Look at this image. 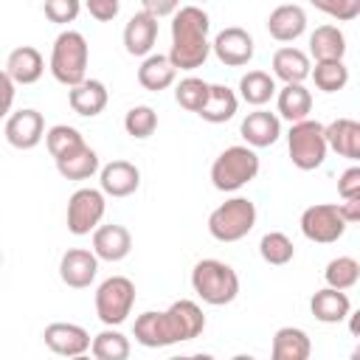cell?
I'll list each match as a JSON object with an SVG mask.
<instances>
[{
  "mask_svg": "<svg viewBox=\"0 0 360 360\" xmlns=\"http://www.w3.org/2000/svg\"><path fill=\"white\" fill-rule=\"evenodd\" d=\"M256 225V205L248 197H231L208 217V233L217 242H239Z\"/></svg>",
  "mask_w": 360,
  "mask_h": 360,
  "instance_id": "cell-5",
  "label": "cell"
},
{
  "mask_svg": "<svg viewBox=\"0 0 360 360\" xmlns=\"http://www.w3.org/2000/svg\"><path fill=\"white\" fill-rule=\"evenodd\" d=\"M202 3H205V0H202Z\"/></svg>",
  "mask_w": 360,
  "mask_h": 360,
  "instance_id": "cell-49",
  "label": "cell"
},
{
  "mask_svg": "<svg viewBox=\"0 0 360 360\" xmlns=\"http://www.w3.org/2000/svg\"><path fill=\"white\" fill-rule=\"evenodd\" d=\"M98 273V256L93 250H84V248H70L62 253L59 259V278L73 287V290H84L93 284Z\"/></svg>",
  "mask_w": 360,
  "mask_h": 360,
  "instance_id": "cell-14",
  "label": "cell"
},
{
  "mask_svg": "<svg viewBox=\"0 0 360 360\" xmlns=\"http://www.w3.org/2000/svg\"><path fill=\"white\" fill-rule=\"evenodd\" d=\"M11 104H14V82L6 70H0V118L11 112Z\"/></svg>",
  "mask_w": 360,
  "mask_h": 360,
  "instance_id": "cell-44",
  "label": "cell"
},
{
  "mask_svg": "<svg viewBox=\"0 0 360 360\" xmlns=\"http://www.w3.org/2000/svg\"><path fill=\"white\" fill-rule=\"evenodd\" d=\"M0 264H3V250H0Z\"/></svg>",
  "mask_w": 360,
  "mask_h": 360,
  "instance_id": "cell-48",
  "label": "cell"
},
{
  "mask_svg": "<svg viewBox=\"0 0 360 360\" xmlns=\"http://www.w3.org/2000/svg\"><path fill=\"white\" fill-rule=\"evenodd\" d=\"M346 231V219L340 217L338 205L332 202H318V205H309L304 208L301 214V233L309 239V242H318V245H332L343 236Z\"/></svg>",
  "mask_w": 360,
  "mask_h": 360,
  "instance_id": "cell-8",
  "label": "cell"
},
{
  "mask_svg": "<svg viewBox=\"0 0 360 360\" xmlns=\"http://www.w3.org/2000/svg\"><path fill=\"white\" fill-rule=\"evenodd\" d=\"M6 141L14 149H34L42 138H45V118L39 110H17L6 118Z\"/></svg>",
  "mask_w": 360,
  "mask_h": 360,
  "instance_id": "cell-13",
  "label": "cell"
},
{
  "mask_svg": "<svg viewBox=\"0 0 360 360\" xmlns=\"http://www.w3.org/2000/svg\"><path fill=\"white\" fill-rule=\"evenodd\" d=\"M307 28V14L301 6L295 3H284V6H276L267 17V31L276 42H292L304 34Z\"/></svg>",
  "mask_w": 360,
  "mask_h": 360,
  "instance_id": "cell-20",
  "label": "cell"
},
{
  "mask_svg": "<svg viewBox=\"0 0 360 360\" xmlns=\"http://www.w3.org/2000/svg\"><path fill=\"white\" fill-rule=\"evenodd\" d=\"M158 39V17L149 11H138L124 25V48L129 56H146Z\"/></svg>",
  "mask_w": 360,
  "mask_h": 360,
  "instance_id": "cell-17",
  "label": "cell"
},
{
  "mask_svg": "<svg viewBox=\"0 0 360 360\" xmlns=\"http://www.w3.org/2000/svg\"><path fill=\"white\" fill-rule=\"evenodd\" d=\"M338 194H340V200L360 197V166H349V169L338 177Z\"/></svg>",
  "mask_w": 360,
  "mask_h": 360,
  "instance_id": "cell-42",
  "label": "cell"
},
{
  "mask_svg": "<svg viewBox=\"0 0 360 360\" xmlns=\"http://www.w3.org/2000/svg\"><path fill=\"white\" fill-rule=\"evenodd\" d=\"M309 76L318 90L338 93L349 82V68L343 65V59H323V62H315V68H309Z\"/></svg>",
  "mask_w": 360,
  "mask_h": 360,
  "instance_id": "cell-33",
  "label": "cell"
},
{
  "mask_svg": "<svg viewBox=\"0 0 360 360\" xmlns=\"http://www.w3.org/2000/svg\"><path fill=\"white\" fill-rule=\"evenodd\" d=\"M259 253H262V259H264L267 264L281 267V264H290V262H292V256H295V245H292V239H290L287 233H281V231H270V233L262 236V242H259Z\"/></svg>",
  "mask_w": 360,
  "mask_h": 360,
  "instance_id": "cell-35",
  "label": "cell"
},
{
  "mask_svg": "<svg viewBox=\"0 0 360 360\" xmlns=\"http://www.w3.org/2000/svg\"><path fill=\"white\" fill-rule=\"evenodd\" d=\"M208 98V82L197 79V76H186L177 87H174V101L188 110V112H200V107Z\"/></svg>",
  "mask_w": 360,
  "mask_h": 360,
  "instance_id": "cell-39",
  "label": "cell"
},
{
  "mask_svg": "<svg viewBox=\"0 0 360 360\" xmlns=\"http://www.w3.org/2000/svg\"><path fill=\"white\" fill-rule=\"evenodd\" d=\"M236 107H239V98L231 87L225 84H208V98L205 104L200 107V118L208 121V124H225L236 115Z\"/></svg>",
  "mask_w": 360,
  "mask_h": 360,
  "instance_id": "cell-25",
  "label": "cell"
},
{
  "mask_svg": "<svg viewBox=\"0 0 360 360\" xmlns=\"http://www.w3.org/2000/svg\"><path fill=\"white\" fill-rule=\"evenodd\" d=\"M45 8V17L56 25H65V22H73L79 17V0H45L42 3Z\"/></svg>",
  "mask_w": 360,
  "mask_h": 360,
  "instance_id": "cell-41",
  "label": "cell"
},
{
  "mask_svg": "<svg viewBox=\"0 0 360 360\" xmlns=\"http://www.w3.org/2000/svg\"><path fill=\"white\" fill-rule=\"evenodd\" d=\"M42 340L45 346L59 354V357H79L90 349V335L84 326L79 323H68V321H53L45 326L42 332Z\"/></svg>",
  "mask_w": 360,
  "mask_h": 360,
  "instance_id": "cell-12",
  "label": "cell"
},
{
  "mask_svg": "<svg viewBox=\"0 0 360 360\" xmlns=\"http://www.w3.org/2000/svg\"><path fill=\"white\" fill-rule=\"evenodd\" d=\"M309 53L315 56V62L323 59H343L346 53V37L338 25H318L309 37Z\"/></svg>",
  "mask_w": 360,
  "mask_h": 360,
  "instance_id": "cell-30",
  "label": "cell"
},
{
  "mask_svg": "<svg viewBox=\"0 0 360 360\" xmlns=\"http://www.w3.org/2000/svg\"><path fill=\"white\" fill-rule=\"evenodd\" d=\"M287 149H290V160L295 169L301 172H312L323 163L326 158V135H323V124L312 121V118H301L290 127L287 135Z\"/></svg>",
  "mask_w": 360,
  "mask_h": 360,
  "instance_id": "cell-6",
  "label": "cell"
},
{
  "mask_svg": "<svg viewBox=\"0 0 360 360\" xmlns=\"http://www.w3.org/2000/svg\"><path fill=\"white\" fill-rule=\"evenodd\" d=\"M309 3L340 22H349L360 14V0H309Z\"/></svg>",
  "mask_w": 360,
  "mask_h": 360,
  "instance_id": "cell-40",
  "label": "cell"
},
{
  "mask_svg": "<svg viewBox=\"0 0 360 360\" xmlns=\"http://www.w3.org/2000/svg\"><path fill=\"white\" fill-rule=\"evenodd\" d=\"M259 174V155L253 146H228L211 163V183L219 191H236Z\"/></svg>",
  "mask_w": 360,
  "mask_h": 360,
  "instance_id": "cell-4",
  "label": "cell"
},
{
  "mask_svg": "<svg viewBox=\"0 0 360 360\" xmlns=\"http://www.w3.org/2000/svg\"><path fill=\"white\" fill-rule=\"evenodd\" d=\"M309 312H312L315 321H321V323H340V321L352 312V304H349V295H346L343 290L323 287V290H318V292L309 298Z\"/></svg>",
  "mask_w": 360,
  "mask_h": 360,
  "instance_id": "cell-23",
  "label": "cell"
},
{
  "mask_svg": "<svg viewBox=\"0 0 360 360\" xmlns=\"http://www.w3.org/2000/svg\"><path fill=\"white\" fill-rule=\"evenodd\" d=\"M338 211H340V217L346 219V225H352V222H360V197L343 200V202L338 205Z\"/></svg>",
  "mask_w": 360,
  "mask_h": 360,
  "instance_id": "cell-46",
  "label": "cell"
},
{
  "mask_svg": "<svg viewBox=\"0 0 360 360\" xmlns=\"http://www.w3.org/2000/svg\"><path fill=\"white\" fill-rule=\"evenodd\" d=\"M104 217V191L76 188L68 200V231L76 236L90 233Z\"/></svg>",
  "mask_w": 360,
  "mask_h": 360,
  "instance_id": "cell-9",
  "label": "cell"
},
{
  "mask_svg": "<svg viewBox=\"0 0 360 360\" xmlns=\"http://www.w3.org/2000/svg\"><path fill=\"white\" fill-rule=\"evenodd\" d=\"M349 318H352V321H349V329H352V335L357 338V335H360V312H354V315L349 312Z\"/></svg>",
  "mask_w": 360,
  "mask_h": 360,
  "instance_id": "cell-47",
  "label": "cell"
},
{
  "mask_svg": "<svg viewBox=\"0 0 360 360\" xmlns=\"http://www.w3.org/2000/svg\"><path fill=\"white\" fill-rule=\"evenodd\" d=\"M278 112H281V118H287L290 124H295V121H301V118H309V112H312V93H309L301 82L284 84V87L278 90Z\"/></svg>",
  "mask_w": 360,
  "mask_h": 360,
  "instance_id": "cell-31",
  "label": "cell"
},
{
  "mask_svg": "<svg viewBox=\"0 0 360 360\" xmlns=\"http://www.w3.org/2000/svg\"><path fill=\"white\" fill-rule=\"evenodd\" d=\"M82 143H84L82 132H79L76 127H68V124H53V127L45 132V146H48V152H51L53 160L62 158V155H68V152H73V149L82 146Z\"/></svg>",
  "mask_w": 360,
  "mask_h": 360,
  "instance_id": "cell-36",
  "label": "cell"
},
{
  "mask_svg": "<svg viewBox=\"0 0 360 360\" xmlns=\"http://www.w3.org/2000/svg\"><path fill=\"white\" fill-rule=\"evenodd\" d=\"M276 93V82L270 73L264 70H248L242 79H239V96L242 101H248L250 107H262L273 98Z\"/></svg>",
  "mask_w": 360,
  "mask_h": 360,
  "instance_id": "cell-32",
  "label": "cell"
},
{
  "mask_svg": "<svg viewBox=\"0 0 360 360\" xmlns=\"http://www.w3.org/2000/svg\"><path fill=\"white\" fill-rule=\"evenodd\" d=\"M87 39L79 31H62L53 39V51H51V73L59 84L73 87L82 79H87Z\"/></svg>",
  "mask_w": 360,
  "mask_h": 360,
  "instance_id": "cell-3",
  "label": "cell"
},
{
  "mask_svg": "<svg viewBox=\"0 0 360 360\" xmlns=\"http://www.w3.org/2000/svg\"><path fill=\"white\" fill-rule=\"evenodd\" d=\"M124 129H127V135L143 141V138L155 135V129H158V112L149 104H135L124 115Z\"/></svg>",
  "mask_w": 360,
  "mask_h": 360,
  "instance_id": "cell-38",
  "label": "cell"
},
{
  "mask_svg": "<svg viewBox=\"0 0 360 360\" xmlns=\"http://www.w3.org/2000/svg\"><path fill=\"white\" fill-rule=\"evenodd\" d=\"M174 73H177V68L172 65L169 56H163V53H146V59L138 68V84L143 90H149V93H160V90H166L174 82Z\"/></svg>",
  "mask_w": 360,
  "mask_h": 360,
  "instance_id": "cell-24",
  "label": "cell"
},
{
  "mask_svg": "<svg viewBox=\"0 0 360 360\" xmlns=\"http://www.w3.org/2000/svg\"><path fill=\"white\" fill-rule=\"evenodd\" d=\"M101 191L110 197H129L141 186V172L129 160H110L101 169Z\"/></svg>",
  "mask_w": 360,
  "mask_h": 360,
  "instance_id": "cell-19",
  "label": "cell"
},
{
  "mask_svg": "<svg viewBox=\"0 0 360 360\" xmlns=\"http://www.w3.org/2000/svg\"><path fill=\"white\" fill-rule=\"evenodd\" d=\"M135 340L146 349H163V346H172V335H169V326H166V315L163 312H143L135 318Z\"/></svg>",
  "mask_w": 360,
  "mask_h": 360,
  "instance_id": "cell-28",
  "label": "cell"
},
{
  "mask_svg": "<svg viewBox=\"0 0 360 360\" xmlns=\"http://www.w3.org/2000/svg\"><path fill=\"white\" fill-rule=\"evenodd\" d=\"M68 104L76 115L93 118V115L104 112V107H107V87L98 79H82L79 84H73L68 90Z\"/></svg>",
  "mask_w": 360,
  "mask_h": 360,
  "instance_id": "cell-21",
  "label": "cell"
},
{
  "mask_svg": "<svg viewBox=\"0 0 360 360\" xmlns=\"http://www.w3.org/2000/svg\"><path fill=\"white\" fill-rule=\"evenodd\" d=\"M141 3H143V11H149L152 17H166L180 8V0H141Z\"/></svg>",
  "mask_w": 360,
  "mask_h": 360,
  "instance_id": "cell-45",
  "label": "cell"
},
{
  "mask_svg": "<svg viewBox=\"0 0 360 360\" xmlns=\"http://www.w3.org/2000/svg\"><path fill=\"white\" fill-rule=\"evenodd\" d=\"M208 28H211V20L200 6H183L174 11L169 59L177 70H194L208 59L211 53Z\"/></svg>",
  "mask_w": 360,
  "mask_h": 360,
  "instance_id": "cell-1",
  "label": "cell"
},
{
  "mask_svg": "<svg viewBox=\"0 0 360 360\" xmlns=\"http://www.w3.org/2000/svg\"><path fill=\"white\" fill-rule=\"evenodd\" d=\"M211 51L217 53V59H219L225 68H242V65H248V62L253 59L256 45H253V37H250L245 28L228 25V28H222V31L214 37Z\"/></svg>",
  "mask_w": 360,
  "mask_h": 360,
  "instance_id": "cell-10",
  "label": "cell"
},
{
  "mask_svg": "<svg viewBox=\"0 0 360 360\" xmlns=\"http://www.w3.org/2000/svg\"><path fill=\"white\" fill-rule=\"evenodd\" d=\"M6 73L14 84H34L45 73V59L34 45H20L6 59Z\"/></svg>",
  "mask_w": 360,
  "mask_h": 360,
  "instance_id": "cell-18",
  "label": "cell"
},
{
  "mask_svg": "<svg viewBox=\"0 0 360 360\" xmlns=\"http://www.w3.org/2000/svg\"><path fill=\"white\" fill-rule=\"evenodd\" d=\"M163 315H166V326H169V335H172L174 343L194 340L205 329V315H202V309H200L197 301L180 298L169 309H163Z\"/></svg>",
  "mask_w": 360,
  "mask_h": 360,
  "instance_id": "cell-11",
  "label": "cell"
},
{
  "mask_svg": "<svg viewBox=\"0 0 360 360\" xmlns=\"http://www.w3.org/2000/svg\"><path fill=\"white\" fill-rule=\"evenodd\" d=\"M323 278H326V284L335 287V290H349V287H354L357 278H360V264H357L352 256H338V259H332V262L326 264Z\"/></svg>",
  "mask_w": 360,
  "mask_h": 360,
  "instance_id": "cell-37",
  "label": "cell"
},
{
  "mask_svg": "<svg viewBox=\"0 0 360 360\" xmlns=\"http://www.w3.org/2000/svg\"><path fill=\"white\" fill-rule=\"evenodd\" d=\"M273 360H307L312 354V343L304 329L298 326H281L273 335Z\"/></svg>",
  "mask_w": 360,
  "mask_h": 360,
  "instance_id": "cell-26",
  "label": "cell"
},
{
  "mask_svg": "<svg viewBox=\"0 0 360 360\" xmlns=\"http://www.w3.org/2000/svg\"><path fill=\"white\" fill-rule=\"evenodd\" d=\"M135 304V284L127 276H110L96 290V315L104 326H118L127 321Z\"/></svg>",
  "mask_w": 360,
  "mask_h": 360,
  "instance_id": "cell-7",
  "label": "cell"
},
{
  "mask_svg": "<svg viewBox=\"0 0 360 360\" xmlns=\"http://www.w3.org/2000/svg\"><path fill=\"white\" fill-rule=\"evenodd\" d=\"M191 287L205 304L225 307L239 295V276L219 259H202L191 270Z\"/></svg>",
  "mask_w": 360,
  "mask_h": 360,
  "instance_id": "cell-2",
  "label": "cell"
},
{
  "mask_svg": "<svg viewBox=\"0 0 360 360\" xmlns=\"http://www.w3.org/2000/svg\"><path fill=\"white\" fill-rule=\"evenodd\" d=\"M326 146L349 160H360V124L354 118H335L323 127Z\"/></svg>",
  "mask_w": 360,
  "mask_h": 360,
  "instance_id": "cell-22",
  "label": "cell"
},
{
  "mask_svg": "<svg viewBox=\"0 0 360 360\" xmlns=\"http://www.w3.org/2000/svg\"><path fill=\"white\" fill-rule=\"evenodd\" d=\"M273 73L284 84L304 82L309 76V56L304 51H298V48H278L273 53Z\"/></svg>",
  "mask_w": 360,
  "mask_h": 360,
  "instance_id": "cell-29",
  "label": "cell"
},
{
  "mask_svg": "<svg viewBox=\"0 0 360 360\" xmlns=\"http://www.w3.org/2000/svg\"><path fill=\"white\" fill-rule=\"evenodd\" d=\"M90 352L96 360H127L129 357V340L118 329L107 326L104 332H98L90 340Z\"/></svg>",
  "mask_w": 360,
  "mask_h": 360,
  "instance_id": "cell-34",
  "label": "cell"
},
{
  "mask_svg": "<svg viewBox=\"0 0 360 360\" xmlns=\"http://www.w3.org/2000/svg\"><path fill=\"white\" fill-rule=\"evenodd\" d=\"M84 3H87L90 17H96L98 22L115 20V14H118V8H121V0H84Z\"/></svg>",
  "mask_w": 360,
  "mask_h": 360,
  "instance_id": "cell-43",
  "label": "cell"
},
{
  "mask_svg": "<svg viewBox=\"0 0 360 360\" xmlns=\"http://www.w3.org/2000/svg\"><path fill=\"white\" fill-rule=\"evenodd\" d=\"M132 250V233L124 225H96L93 228V253L104 262H121Z\"/></svg>",
  "mask_w": 360,
  "mask_h": 360,
  "instance_id": "cell-16",
  "label": "cell"
},
{
  "mask_svg": "<svg viewBox=\"0 0 360 360\" xmlns=\"http://www.w3.org/2000/svg\"><path fill=\"white\" fill-rule=\"evenodd\" d=\"M56 172L65 180H87V177H93L98 172V155L87 143H82L73 152L56 158Z\"/></svg>",
  "mask_w": 360,
  "mask_h": 360,
  "instance_id": "cell-27",
  "label": "cell"
},
{
  "mask_svg": "<svg viewBox=\"0 0 360 360\" xmlns=\"http://www.w3.org/2000/svg\"><path fill=\"white\" fill-rule=\"evenodd\" d=\"M239 135H242V138L248 141V146H253V149L273 146V143L278 141V135H281V121H278L276 112L259 107V110H253V112L245 115V121H242V127H239Z\"/></svg>",
  "mask_w": 360,
  "mask_h": 360,
  "instance_id": "cell-15",
  "label": "cell"
}]
</instances>
